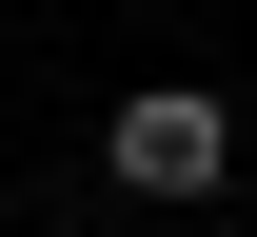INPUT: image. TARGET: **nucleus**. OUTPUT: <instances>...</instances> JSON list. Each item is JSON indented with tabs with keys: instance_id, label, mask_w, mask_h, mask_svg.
Masks as SVG:
<instances>
[{
	"instance_id": "nucleus-1",
	"label": "nucleus",
	"mask_w": 257,
	"mask_h": 237,
	"mask_svg": "<svg viewBox=\"0 0 257 237\" xmlns=\"http://www.w3.org/2000/svg\"><path fill=\"white\" fill-rule=\"evenodd\" d=\"M99 178H119V198H159V217L237 198V119H218V79H139V99L99 119Z\"/></svg>"
}]
</instances>
